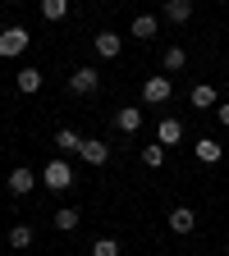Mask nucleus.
Segmentation results:
<instances>
[{"label": "nucleus", "mask_w": 229, "mask_h": 256, "mask_svg": "<svg viewBox=\"0 0 229 256\" xmlns=\"http://www.w3.org/2000/svg\"><path fill=\"white\" fill-rule=\"evenodd\" d=\"M42 188H51V192H64V188H74V170H69V160H51V165L42 170Z\"/></svg>", "instance_id": "f257e3e1"}, {"label": "nucleus", "mask_w": 229, "mask_h": 256, "mask_svg": "<svg viewBox=\"0 0 229 256\" xmlns=\"http://www.w3.org/2000/svg\"><path fill=\"white\" fill-rule=\"evenodd\" d=\"M174 96V82H170V74H151L147 82H142V101L147 106H165Z\"/></svg>", "instance_id": "f03ea898"}, {"label": "nucleus", "mask_w": 229, "mask_h": 256, "mask_svg": "<svg viewBox=\"0 0 229 256\" xmlns=\"http://www.w3.org/2000/svg\"><path fill=\"white\" fill-rule=\"evenodd\" d=\"M28 42H32V32H28V28H5V32H0V55L14 60V55L28 50Z\"/></svg>", "instance_id": "7ed1b4c3"}, {"label": "nucleus", "mask_w": 229, "mask_h": 256, "mask_svg": "<svg viewBox=\"0 0 229 256\" xmlns=\"http://www.w3.org/2000/svg\"><path fill=\"white\" fill-rule=\"evenodd\" d=\"M96 87H101V74H96L92 64H83V69L69 74V92H74V96H92Z\"/></svg>", "instance_id": "20e7f679"}, {"label": "nucleus", "mask_w": 229, "mask_h": 256, "mask_svg": "<svg viewBox=\"0 0 229 256\" xmlns=\"http://www.w3.org/2000/svg\"><path fill=\"white\" fill-rule=\"evenodd\" d=\"M156 142L165 146V151H170V146H179V142H183V124H179L174 114H165V119L156 124Z\"/></svg>", "instance_id": "39448f33"}, {"label": "nucleus", "mask_w": 229, "mask_h": 256, "mask_svg": "<svg viewBox=\"0 0 229 256\" xmlns=\"http://www.w3.org/2000/svg\"><path fill=\"white\" fill-rule=\"evenodd\" d=\"M78 156L87 160V165H92V170H101V165H106V160H110V146H106L101 138H83V146H78Z\"/></svg>", "instance_id": "423d86ee"}, {"label": "nucleus", "mask_w": 229, "mask_h": 256, "mask_svg": "<svg viewBox=\"0 0 229 256\" xmlns=\"http://www.w3.org/2000/svg\"><path fill=\"white\" fill-rule=\"evenodd\" d=\"M192 156H197L202 165H220V160H224V146L215 138H197V142H192Z\"/></svg>", "instance_id": "0eeeda50"}, {"label": "nucleus", "mask_w": 229, "mask_h": 256, "mask_svg": "<svg viewBox=\"0 0 229 256\" xmlns=\"http://www.w3.org/2000/svg\"><path fill=\"white\" fill-rule=\"evenodd\" d=\"M92 46H96V55H101V60H115V55L124 50V37H119V32H96Z\"/></svg>", "instance_id": "6e6552de"}, {"label": "nucleus", "mask_w": 229, "mask_h": 256, "mask_svg": "<svg viewBox=\"0 0 229 256\" xmlns=\"http://www.w3.org/2000/svg\"><path fill=\"white\" fill-rule=\"evenodd\" d=\"M165 224H170L174 234H192V229H197V215H192V206H174L165 215Z\"/></svg>", "instance_id": "1a4fd4ad"}, {"label": "nucleus", "mask_w": 229, "mask_h": 256, "mask_svg": "<svg viewBox=\"0 0 229 256\" xmlns=\"http://www.w3.org/2000/svg\"><path fill=\"white\" fill-rule=\"evenodd\" d=\"M188 101H192V110H215V106H220V96H215L211 82H197V87L188 92Z\"/></svg>", "instance_id": "9d476101"}, {"label": "nucleus", "mask_w": 229, "mask_h": 256, "mask_svg": "<svg viewBox=\"0 0 229 256\" xmlns=\"http://www.w3.org/2000/svg\"><path fill=\"white\" fill-rule=\"evenodd\" d=\"M37 183H42V178L32 174V170H23V165H19L14 174H10V192H14V197H28V192L37 188Z\"/></svg>", "instance_id": "9b49d317"}, {"label": "nucleus", "mask_w": 229, "mask_h": 256, "mask_svg": "<svg viewBox=\"0 0 229 256\" xmlns=\"http://www.w3.org/2000/svg\"><path fill=\"white\" fill-rule=\"evenodd\" d=\"M128 32H133L138 42H151L156 32H160V18H156V14H138V18H133V28H128Z\"/></svg>", "instance_id": "f8f14e48"}, {"label": "nucleus", "mask_w": 229, "mask_h": 256, "mask_svg": "<svg viewBox=\"0 0 229 256\" xmlns=\"http://www.w3.org/2000/svg\"><path fill=\"white\" fill-rule=\"evenodd\" d=\"M115 128H119V133H138V128H142V110H133V106L115 110Z\"/></svg>", "instance_id": "ddd939ff"}, {"label": "nucleus", "mask_w": 229, "mask_h": 256, "mask_svg": "<svg viewBox=\"0 0 229 256\" xmlns=\"http://www.w3.org/2000/svg\"><path fill=\"white\" fill-rule=\"evenodd\" d=\"M192 18V0H165V23H188Z\"/></svg>", "instance_id": "4468645a"}, {"label": "nucleus", "mask_w": 229, "mask_h": 256, "mask_svg": "<svg viewBox=\"0 0 229 256\" xmlns=\"http://www.w3.org/2000/svg\"><path fill=\"white\" fill-rule=\"evenodd\" d=\"M183 64H188V55H183V46H165V55H160V69H165V74H179V69H183Z\"/></svg>", "instance_id": "2eb2a0df"}, {"label": "nucleus", "mask_w": 229, "mask_h": 256, "mask_svg": "<svg viewBox=\"0 0 229 256\" xmlns=\"http://www.w3.org/2000/svg\"><path fill=\"white\" fill-rule=\"evenodd\" d=\"M19 92L23 96H37L42 92V69H19Z\"/></svg>", "instance_id": "dca6fc26"}, {"label": "nucleus", "mask_w": 229, "mask_h": 256, "mask_svg": "<svg viewBox=\"0 0 229 256\" xmlns=\"http://www.w3.org/2000/svg\"><path fill=\"white\" fill-rule=\"evenodd\" d=\"M32 238H37V234H32V224H14V229H10V247L14 252H28Z\"/></svg>", "instance_id": "f3484780"}, {"label": "nucleus", "mask_w": 229, "mask_h": 256, "mask_svg": "<svg viewBox=\"0 0 229 256\" xmlns=\"http://www.w3.org/2000/svg\"><path fill=\"white\" fill-rule=\"evenodd\" d=\"M78 220H83V215H78L74 206H60V210H55V229H60V234H74Z\"/></svg>", "instance_id": "a211bd4d"}, {"label": "nucleus", "mask_w": 229, "mask_h": 256, "mask_svg": "<svg viewBox=\"0 0 229 256\" xmlns=\"http://www.w3.org/2000/svg\"><path fill=\"white\" fill-rule=\"evenodd\" d=\"M37 10H42V18H46V23H60L64 14H69V0H42Z\"/></svg>", "instance_id": "6ab92c4d"}, {"label": "nucleus", "mask_w": 229, "mask_h": 256, "mask_svg": "<svg viewBox=\"0 0 229 256\" xmlns=\"http://www.w3.org/2000/svg\"><path fill=\"white\" fill-rule=\"evenodd\" d=\"M83 138L74 133V128H55V151H78Z\"/></svg>", "instance_id": "aec40b11"}, {"label": "nucleus", "mask_w": 229, "mask_h": 256, "mask_svg": "<svg viewBox=\"0 0 229 256\" xmlns=\"http://www.w3.org/2000/svg\"><path fill=\"white\" fill-rule=\"evenodd\" d=\"M142 165L147 170H160V165H165V146H160V142L156 146H142Z\"/></svg>", "instance_id": "412c9836"}, {"label": "nucleus", "mask_w": 229, "mask_h": 256, "mask_svg": "<svg viewBox=\"0 0 229 256\" xmlns=\"http://www.w3.org/2000/svg\"><path fill=\"white\" fill-rule=\"evenodd\" d=\"M92 256H119V242L115 238H96L92 242Z\"/></svg>", "instance_id": "4be33fe9"}, {"label": "nucleus", "mask_w": 229, "mask_h": 256, "mask_svg": "<svg viewBox=\"0 0 229 256\" xmlns=\"http://www.w3.org/2000/svg\"><path fill=\"white\" fill-rule=\"evenodd\" d=\"M215 119H220V124L229 128V101H220V106H215Z\"/></svg>", "instance_id": "5701e85b"}, {"label": "nucleus", "mask_w": 229, "mask_h": 256, "mask_svg": "<svg viewBox=\"0 0 229 256\" xmlns=\"http://www.w3.org/2000/svg\"><path fill=\"white\" fill-rule=\"evenodd\" d=\"M224 256H229V242H224Z\"/></svg>", "instance_id": "b1692460"}, {"label": "nucleus", "mask_w": 229, "mask_h": 256, "mask_svg": "<svg viewBox=\"0 0 229 256\" xmlns=\"http://www.w3.org/2000/svg\"><path fill=\"white\" fill-rule=\"evenodd\" d=\"M0 5H10V0H0Z\"/></svg>", "instance_id": "393cba45"}, {"label": "nucleus", "mask_w": 229, "mask_h": 256, "mask_svg": "<svg viewBox=\"0 0 229 256\" xmlns=\"http://www.w3.org/2000/svg\"><path fill=\"white\" fill-rule=\"evenodd\" d=\"M224 60H229V50H224Z\"/></svg>", "instance_id": "a878e982"}]
</instances>
